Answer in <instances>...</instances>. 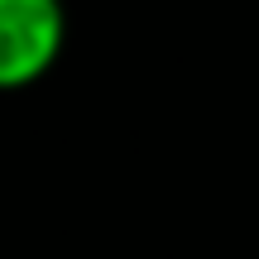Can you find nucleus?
I'll use <instances>...</instances> for the list:
<instances>
[{
  "label": "nucleus",
  "mask_w": 259,
  "mask_h": 259,
  "mask_svg": "<svg viewBox=\"0 0 259 259\" xmlns=\"http://www.w3.org/2000/svg\"><path fill=\"white\" fill-rule=\"evenodd\" d=\"M67 44L63 0H0V92L44 82Z\"/></svg>",
  "instance_id": "nucleus-1"
}]
</instances>
